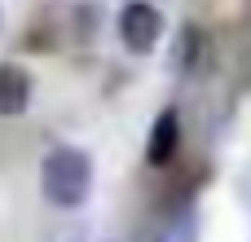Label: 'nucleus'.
I'll return each instance as SVG.
<instances>
[{
    "mask_svg": "<svg viewBox=\"0 0 251 242\" xmlns=\"http://www.w3.org/2000/svg\"><path fill=\"white\" fill-rule=\"evenodd\" d=\"M119 40L128 53H150L159 40H163V9L150 4V0H128L119 9Z\"/></svg>",
    "mask_w": 251,
    "mask_h": 242,
    "instance_id": "nucleus-2",
    "label": "nucleus"
},
{
    "mask_svg": "<svg viewBox=\"0 0 251 242\" xmlns=\"http://www.w3.org/2000/svg\"><path fill=\"white\" fill-rule=\"evenodd\" d=\"M31 93H35L31 75H26L18 62H0V115H4V119L26 115V110H31Z\"/></svg>",
    "mask_w": 251,
    "mask_h": 242,
    "instance_id": "nucleus-4",
    "label": "nucleus"
},
{
    "mask_svg": "<svg viewBox=\"0 0 251 242\" xmlns=\"http://www.w3.org/2000/svg\"><path fill=\"white\" fill-rule=\"evenodd\" d=\"M181 150V115L176 110H159L146 137V163L150 168H168Z\"/></svg>",
    "mask_w": 251,
    "mask_h": 242,
    "instance_id": "nucleus-3",
    "label": "nucleus"
},
{
    "mask_svg": "<svg viewBox=\"0 0 251 242\" xmlns=\"http://www.w3.org/2000/svg\"><path fill=\"white\" fill-rule=\"evenodd\" d=\"M199 53H203V31L194 22H185L176 35V48H172V66L190 75V71H199Z\"/></svg>",
    "mask_w": 251,
    "mask_h": 242,
    "instance_id": "nucleus-5",
    "label": "nucleus"
},
{
    "mask_svg": "<svg viewBox=\"0 0 251 242\" xmlns=\"http://www.w3.org/2000/svg\"><path fill=\"white\" fill-rule=\"evenodd\" d=\"M40 190L57 212L84 207L93 194V154L79 145H53L40 163Z\"/></svg>",
    "mask_w": 251,
    "mask_h": 242,
    "instance_id": "nucleus-1",
    "label": "nucleus"
}]
</instances>
